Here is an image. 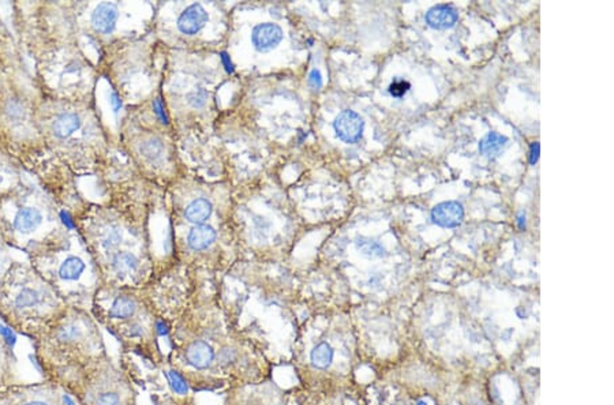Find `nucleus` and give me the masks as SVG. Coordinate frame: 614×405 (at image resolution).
Segmentation results:
<instances>
[{
  "label": "nucleus",
  "instance_id": "nucleus-27",
  "mask_svg": "<svg viewBox=\"0 0 614 405\" xmlns=\"http://www.w3.org/2000/svg\"><path fill=\"white\" fill-rule=\"evenodd\" d=\"M111 104H113V107H114L115 110H119L122 107V101H120V99H119V96L116 93L111 94Z\"/></svg>",
  "mask_w": 614,
  "mask_h": 405
},
{
  "label": "nucleus",
  "instance_id": "nucleus-21",
  "mask_svg": "<svg viewBox=\"0 0 614 405\" xmlns=\"http://www.w3.org/2000/svg\"><path fill=\"white\" fill-rule=\"evenodd\" d=\"M410 88H411V83H410V82H407V81H404V79H396V81H393V82L390 83V86H389V93H390L393 97H401V96H404V94L410 90Z\"/></svg>",
  "mask_w": 614,
  "mask_h": 405
},
{
  "label": "nucleus",
  "instance_id": "nucleus-18",
  "mask_svg": "<svg viewBox=\"0 0 614 405\" xmlns=\"http://www.w3.org/2000/svg\"><path fill=\"white\" fill-rule=\"evenodd\" d=\"M333 355V348L328 342H320L310 352V361L315 367L325 370L332 365Z\"/></svg>",
  "mask_w": 614,
  "mask_h": 405
},
{
  "label": "nucleus",
  "instance_id": "nucleus-17",
  "mask_svg": "<svg viewBox=\"0 0 614 405\" xmlns=\"http://www.w3.org/2000/svg\"><path fill=\"white\" fill-rule=\"evenodd\" d=\"M138 258L131 253H119L113 259V269L117 276L126 277L138 269Z\"/></svg>",
  "mask_w": 614,
  "mask_h": 405
},
{
  "label": "nucleus",
  "instance_id": "nucleus-29",
  "mask_svg": "<svg viewBox=\"0 0 614 405\" xmlns=\"http://www.w3.org/2000/svg\"><path fill=\"white\" fill-rule=\"evenodd\" d=\"M222 58H223V62H224V65H226V70H227L229 73H232V72H233V69H232V65H231V62L230 60H229L227 55H226V53H223V55H222Z\"/></svg>",
  "mask_w": 614,
  "mask_h": 405
},
{
  "label": "nucleus",
  "instance_id": "nucleus-9",
  "mask_svg": "<svg viewBox=\"0 0 614 405\" xmlns=\"http://www.w3.org/2000/svg\"><path fill=\"white\" fill-rule=\"evenodd\" d=\"M251 38L258 51H268L281 41L283 31L276 24H263L253 31Z\"/></svg>",
  "mask_w": 614,
  "mask_h": 405
},
{
  "label": "nucleus",
  "instance_id": "nucleus-10",
  "mask_svg": "<svg viewBox=\"0 0 614 405\" xmlns=\"http://www.w3.org/2000/svg\"><path fill=\"white\" fill-rule=\"evenodd\" d=\"M117 10L113 3H101L92 15V24L101 33H111L115 29Z\"/></svg>",
  "mask_w": 614,
  "mask_h": 405
},
{
  "label": "nucleus",
  "instance_id": "nucleus-8",
  "mask_svg": "<svg viewBox=\"0 0 614 405\" xmlns=\"http://www.w3.org/2000/svg\"><path fill=\"white\" fill-rule=\"evenodd\" d=\"M14 355L6 331H0V392L7 386L15 383L13 379Z\"/></svg>",
  "mask_w": 614,
  "mask_h": 405
},
{
  "label": "nucleus",
  "instance_id": "nucleus-14",
  "mask_svg": "<svg viewBox=\"0 0 614 405\" xmlns=\"http://www.w3.org/2000/svg\"><path fill=\"white\" fill-rule=\"evenodd\" d=\"M41 221H42V216L38 209L25 208L17 213L15 220H14V226L22 233H29V232H33L39 228Z\"/></svg>",
  "mask_w": 614,
  "mask_h": 405
},
{
  "label": "nucleus",
  "instance_id": "nucleus-23",
  "mask_svg": "<svg viewBox=\"0 0 614 405\" xmlns=\"http://www.w3.org/2000/svg\"><path fill=\"white\" fill-rule=\"evenodd\" d=\"M161 149H163V147L160 145V142L151 141V142H147V144H145V147H144V149H142V151L145 153V156H147V157L156 158V157H158V156H160V153H161Z\"/></svg>",
  "mask_w": 614,
  "mask_h": 405
},
{
  "label": "nucleus",
  "instance_id": "nucleus-11",
  "mask_svg": "<svg viewBox=\"0 0 614 405\" xmlns=\"http://www.w3.org/2000/svg\"><path fill=\"white\" fill-rule=\"evenodd\" d=\"M215 358V352L212 349V347L205 342V341H194L188 351H186V359L188 362L192 365V367L202 370L210 366V363L213 362Z\"/></svg>",
  "mask_w": 614,
  "mask_h": 405
},
{
  "label": "nucleus",
  "instance_id": "nucleus-1",
  "mask_svg": "<svg viewBox=\"0 0 614 405\" xmlns=\"http://www.w3.org/2000/svg\"><path fill=\"white\" fill-rule=\"evenodd\" d=\"M44 379L59 385L103 359L99 331L78 313L66 308L33 338Z\"/></svg>",
  "mask_w": 614,
  "mask_h": 405
},
{
  "label": "nucleus",
  "instance_id": "nucleus-26",
  "mask_svg": "<svg viewBox=\"0 0 614 405\" xmlns=\"http://www.w3.org/2000/svg\"><path fill=\"white\" fill-rule=\"evenodd\" d=\"M539 144L538 142H534L531 147H530V163H531V165H536L537 164L538 158H539Z\"/></svg>",
  "mask_w": 614,
  "mask_h": 405
},
{
  "label": "nucleus",
  "instance_id": "nucleus-15",
  "mask_svg": "<svg viewBox=\"0 0 614 405\" xmlns=\"http://www.w3.org/2000/svg\"><path fill=\"white\" fill-rule=\"evenodd\" d=\"M508 144V138L499 133H489L479 142V151L488 158H496Z\"/></svg>",
  "mask_w": 614,
  "mask_h": 405
},
{
  "label": "nucleus",
  "instance_id": "nucleus-19",
  "mask_svg": "<svg viewBox=\"0 0 614 405\" xmlns=\"http://www.w3.org/2000/svg\"><path fill=\"white\" fill-rule=\"evenodd\" d=\"M210 213H212V204L206 199H202V198L192 201L186 209L188 220L195 222V224H201V222L208 220Z\"/></svg>",
  "mask_w": 614,
  "mask_h": 405
},
{
  "label": "nucleus",
  "instance_id": "nucleus-4",
  "mask_svg": "<svg viewBox=\"0 0 614 405\" xmlns=\"http://www.w3.org/2000/svg\"><path fill=\"white\" fill-rule=\"evenodd\" d=\"M338 137L347 144H354L360 140L365 129L363 119L354 110H346L335 119L333 123Z\"/></svg>",
  "mask_w": 614,
  "mask_h": 405
},
{
  "label": "nucleus",
  "instance_id": "nucleus-24",
  "mask_svg": "<svg viewBox=\"0 0 614 405\" xmlns=\"http://www.w3.org/2000/svg\"><path fill=\"white\" fill-rule=\"evenodd\" d=\"M205 99H206V93H205V90H202V89H199V90L194 92L192 94H189V101H190V104H192L194 107H199V106H202V104L205 103Z\"/></svg>",
  "mask_w": 614,
  "mask_h": 405
},
{
  "label": "nucleus",
  "instance_id": "nucleus-16",
  "mask_svg": "<svg viewBox=\"0 0 614 405\" xmlns=\"http://www.w3.org/2000/svg\"><path fill=\"white\" fill-rule=\"evenodd\" d=\"M79 127V117L76 113H63L58 116L52 124V130L56 137L66 138L72 135Z\"/></svg>",
  "mask_w": 614,
  "mask_h": 405
},
{
  "label": "nucleus",
  "instance_id": "nucleus-22",
  "mask_svg": "<svg viewBox=\"0 0 614 405\" xmlns=\"http://www.w3.org/2000/svg\"><path fill=\"white\" fill-rule=\"evenodd\" d=\"M120 233L117 229H108L106 235L103 236V245L106 249H114L116 245L120 242Z\"/></svg>",
  "mask_w": 614,
  "mask_h": 405
},
{
  "label": "nucleus",
  "instance_id": "nucleus-12",
  "mask_svg": "<svg viewBox=\"0 0 614 405\" xmlns=\"http://www.w3.org/2000/svg\"><path fill=\"white\" fill-rule=\"evenodd\" d=\"M85 269L86 265L81 258L77 256H70L58 266L56 274L58 279L63 283H76L83 274Z\"/></svg>",
  "mask_w": 614,
  "mask_h": 405
},
{
  "label": "nucleus",
  "instance_id": "nucleus-7",
  "mask_svg": "<svg viewBox=\"0 0 614 405\" xmlns=\"http://www.w3.org/2000/svg\"><path fill=\"white\" fill-rule=\"evenodd\" d=\"M208 21V14L201 4H192L188 7L178 21V28L185 35H195L202 29Z\"/></svg>",
  "mask_w": 614,
  "mask_h": 405
},
{
  "label": "nucleus",
  "instance_id": "nucleus-2",
  "mask_svg": "<svg viewBox=\"0 0 614 405\" xmlns=\"http://www.w3.org/2000/svg\"><path fill=\"white\" fill-rule=\"evenodd\" d=\"M65 307L60 306L55 291L39 280H25L0 291V320L14 333L33 340Z\"/></svg>",
  "mask_w": 614,
  "mask_h": 405
},
{
  "label": "nucleus",
  "instance_id": "nucleus-25",
  "mask_svg": "<svg viewBox=\"0 0 614 405\" xmlns=\"http://www.w3.org/2000/svg\"><path fill=\"white\" fill-rule=\"evenodd\" d=\"M308 83L311 85V88H314V89H320L321 86H322V78H321V74L320 72H317V70H313L310 75H308Z\"/></svg>",
  "mask_w": 614,
  "mask_h": 405
},
{
  "label": "nucleus",
  "instance_id": "nucleus-20",
  "mask_svg": "<svg viewBox=\"0 0 614 405\" xmlns=\"http://www.w3.org/2000/svg\"><path fill=\"white\" fill-rule=\"evenodd\" d=\"M167 377H168V381H169L174 392H176L178 395H186L188 393V390H189L188 382H186V379L179 372L171 370V371L167 372Z\"/></svg>",
  "mask_w": 614,
  "mask_h": 405
},
{
  "label": "nucleus",
  "instance_id": "nucleus-28",
  "mask_svg": "<svg viewBox=\"0 0 614 405\" xmlns=\"http://www.w3.org/2000/svg\"><path fill=\"white\" fill-rule=\"evenodd\" d=\"M517 225H519L520 229H524V228H526V216H524V213H520V215L517 216Z\"/></svg>",
  "mask_w": 614,
  "mask_h": 405
},
{
  "label": "nucleus",
  "instance_id": "nucleus-6",
  "mask_svg": "<svg viewBox=\"0 0 614 405\" xmlns=\"http://www.w3.org/2000/svg\"><path fill=\"white\" fill-rule=\"evenodd\" d=\"M424 19L433 29H451L456 25L459 14L451 4H437L426 13Z\"/></svg>",
  "mask_w": 614,
  "mask_h": 405
},
{
  "label": "nucleus",
  "instance_id": "nucleus-13",
  "mask_svg": "<svg viewBox=\"0 0 614 405\" xmlns=\"http://www.w3.org/2000/svg\"><path fill=\"white\" fill-rule=\"evenodd\" d=\"M216 239V232L212 226L208 225H197L189 233V246L192 250H205L208 249Z\"/></svg>",
  "mask_w": 614,
  "mask_h": 405
},
{
  "label": "nucleus",
  "instance_id": "nucleus-3",
  "mask_svg": "<svg viewBox=\"0 0 614 405\" xmlns=\"http://www.w3.org/2000/svg\"><path fill=\"white\" fill-rule=\"evenodd\" d=\"M0 405H77L65 389L49 379L13 383L0 392Z\"/></svg>",
  "mask_w": 614,
  "mask_h": 405
},
{
  "label": "nucleus",
  "instance_id": "nucleus-5",
  "mask_svg": "<svg viewBox=\"0 0 614 405\" xmlns=\"http://www.w3.org/2000/svg\"><path fill=\"white\" fill-rule=\"evenodd\" d=\"M464 219V209L456 201H445L431 210V220L442 228H456Z\"/></svg>",
  "mask_w": 614,
  "mask_h": 405
}]
</instances>
